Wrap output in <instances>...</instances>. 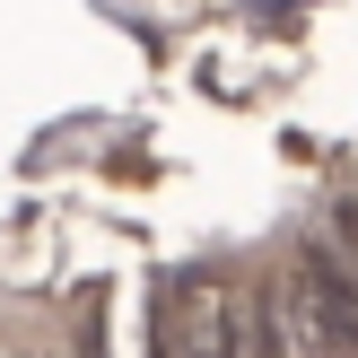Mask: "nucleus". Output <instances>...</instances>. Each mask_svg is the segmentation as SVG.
Returning <instances> with one entry per match:
<instances>
[{
  "label": "nucleus",
  "instance_id": "f257e3e1",
  "mask_svg": "<svg viewBox=\"0 0 358 358\" xmlns=\"http://www.w3.org/2000/svg\"><path fill=\"white\" fill-rule=\"evenodd\" d=\"M289 315L297 332H315V341H332L341 358H358V271H350V254L341 245H297L289 254Z\"/></svg>",
  "mask_w": 358,
  "mask_h": 358
},
{
  "label": "nucleus",
  "instance_id": "f03ea898",
  "mask_svg": "<svg viewBox=\"0 0 358 358\" xmlns=\"http://www.w3.org/2000/svg\"><path fill=\"white\" fill-rule=\"evenodd\" d=\"M236 358H297L289 332H280V306H262V297L236 306Z\"/></svg>",
  "mask_w": 358,
  "mask_h": 358
},
{
  "label": "nucleus",
  "instance_id": "7ed1b4c3",
  "mask_svg": "<svg viewBox=\"0 0 358 358\" xmlns=\"http://www.w3.org/2000/svg\"><path fill=\"white\" fill-rule=\"evenodd\" d=\"M341 236H350V271H358V210H341Z\"/></svg>",
  "mask_w": 358,
  "mask_h": 358
}]
</instances>
